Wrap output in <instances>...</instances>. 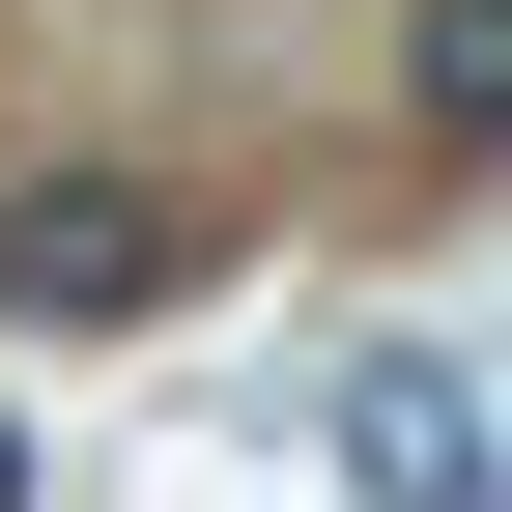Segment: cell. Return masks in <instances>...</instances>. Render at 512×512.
<instances>
[{
    "label": "cell",
    "mask_w": 512,
    "mask_h": 512,
    "mask_svg": "<svg viewBox=\"0 0 512 512\" xmlns=\"http://www.w3.org/2000/svg\"><path fill=\"white\" fill-rule=\"evenodd\" d=\"M171 285H200V228L143 171H0V342H143Z\"/></svg>",
    "instance_id": "cell-1"
},
{
    "label": "cell",
    "mask_w": 512,
    "mask_h": 512,
    "mask_svg": "<svg viewBox=\"0 0 512 512\" xmlns=\"http://www.w3.org/2000/svg\"><path fill=\"white\" fill-rule=\"evenodd\" d=\"M342 484H370V512H512V427H484V370L370 342V370H342Z\"/></svg>",
    "instance_id": "cell-2"
},
{
    "label": "cell",
    "mask_w": 512,
    "mask_h": 512,
    "mask_svg": "<svg viewBox=\"0 0 512 512\" xmlns=\"http://www.w3.org/2000/svg\"><path fill=\"white\" fill-rule=\"evenodd\" d=\"M399 114L512 171V0H399Z\"/></svg>",
    "instance_id": "cell-3"
},
{
    "label": "cell",
    "mask_w": 512,
    "mask_h": 512,
    "mask_svg": "<svg viewBox=\"0 0 512 512\" xmlns=\"http://www.w3.org/2000/svg\"><path fill=\"white\" fill-rule=\"evenodd\" d=\"M0 512H29V427H0Z\"/></svg>",
    "instance_id": "cell-4"
}]
</instances>
